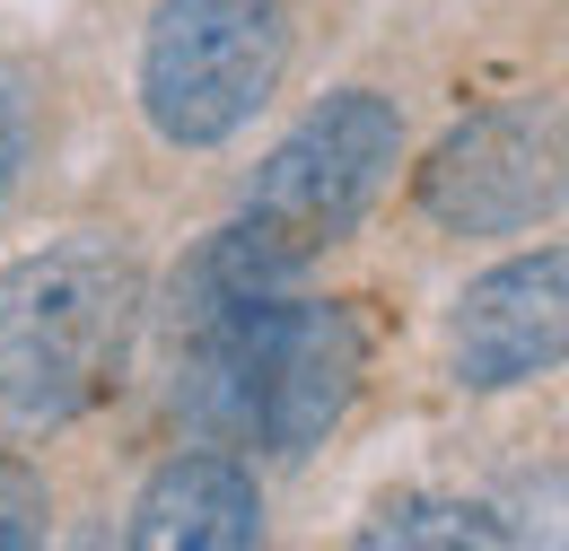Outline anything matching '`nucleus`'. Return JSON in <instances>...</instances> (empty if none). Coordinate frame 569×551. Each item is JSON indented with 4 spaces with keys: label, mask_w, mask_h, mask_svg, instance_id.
Masks as SVG:
<instances>
[{
    "label": "nucleus",
    "mask_w": 569,
    "mask_h": 551,
    "mask_svg": "<svg viewBox=\"0 0 569 551\" xmlns=\"http://www.w3.org/2000/svg\"><path fill=\"white\" fill-rule=\"evenodd\" d=\"M289 70V0H158L141 36V114L167 149L237 140Z\"/></svg>",
    "instance_id": "nucleus-3"
},
{
    "label": "nucleus",
    "mask_w": 569,
    "mask_h": 551,
    "mask_svg": "<svg viewBox=\"0 0 569 551\" xmlns=\"http://www.w3.org/2000/svg\"><path fill=\"white\" fill-rule=\"evenodd\" d=\"M27 149H36V97H27V70L0 62V202L27 176Z\"/></svg>",
    "instance_id": "nucleus-10"
},
{
    "label": "nucleus",
    "mask_w": 569,
    "mask_h": 551,
    "mask_svg": "<svg viewBox=\"0 0 569 551\" xmlns=\"http://www.w3.org/2000/svg\"><path fill=\"white\" fill-rule=\"evenodd\" d=\"M53 534V490L36 464H18V455H0V551H36Z\"/></svg>",
    "instance_id": "nucleus-9"
},
{
    "label": "nucleus",
    "mask_w": 569,
    "mask_h": 551,
    "mask_svg": "<svg viewBox=\"0 0 569 551\" xmlns=\"http://www.w3.org/2000/svg\"><path fill=\"white\" fill-rule=\"evenodd\" d=\"M132 551H254L263 543V490L237 455H167L132 499Z\"/></svg>",
    "instance_id": "nucleus-7"
},
{
    "label": "nucleus",
    "mask_w": 569,
    "mask_h": 551,
    "mask_svg": "<svg viewBox=\"0 0 569 551\" xmlns=\"http://www.w3.org/2000/svg\"><path fill=\"white\" fill-rule=\"evenodd\" d=\"M561 342H569V254L561 246L491 263L482 280H465V298L447 315L456 385H473V394H508V385L552 377Z\"/></svg>",
    "instance_id": "nucleus-6"
},
{
    "label": "nucleus",
    "mask_w": 569,
    "mask_h": 551,
    "mask_svg": "<svg viewBox=\"0 0 569 551\" xmlns=\"http://www.w3.org/2000/svg\"><path fill=\"white\" fill-rule=\"evenodd\" d=\"M421 210L447 237H526L561 210V106L552 97H508L465 114L429 149Z\"/></svg>",
    "instance_id": "nucleus-5"
},
{
    "label": "nucleus",
    "mask_w": 569,
    "mask_h": 551,
    "mask_svg": "<svg viewBox=\"0 0 569 551\" xmlns=\"http://www.w3.org/2000/svg\"><path fill=\"white\" fill-rule=\"evenodd\" d=\"M359 315L333 298H246L176 324V412L219 447H263V455H316L359 394Z\"/></svg>",
    "instance_id": "nucleus-1"
},
{
    "label": "nucleus",
    "mask_w": 569,
    "mask_h": 551,
    "mask_svg": "<svg viewBox=\"0 0 569 551\" xmlns=\"http://www.w3.org/2000/svg\"><path fill=\"white\" fill-rule=\"evenodd\" d=\"M395 158H403V114H395V97H377V88H333V97L307 106L298 132L254 167L237 219H254L289 263L307 272L316 254H333L359 219L377 210Z\"/></svg>",
    "instance_id": "nucleus-4"
},
{
    "label": "nucleus",
    "mask_w": 569,
    "mask_h": 551,
    "mask_svg": "<svg viewBox=\"0 0 569 551\" xmlns=\"http://www.w3.org/2000/svg\"><path fill=\"white\" fill-rule=\"evenodd\" d=\"M141 263L123 237H62L0 272V420L53 429L123 385L141 333Z\"/></svg>",
    "instance_id": "nucleus-2"
},
{
    "label": "nucleus",
    "mask_w": 569,
    "mask_h": 551,
    "mask_svg": "<svg viewBox=\"0 0 569 551\" xmlns=\"http://www.w3.org/2000/svg\"><path fill=\"white\" fill-rule=\"evenodd\" d=\"M359 543H368V551H499V543H517V534L499 525L482 499L403 490V499H386V508L359 525Z\"/></svg>",
    "instance_id": "nucleus-8"
}]
</instances>
